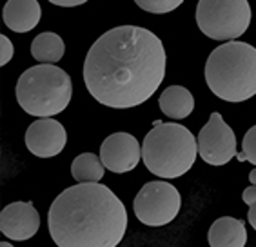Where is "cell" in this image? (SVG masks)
I'll list each match as a JSON object with an SVG mask.
<instances>
[{
    "mask_svg": "<svg viewBox=\"0 0 256 247\" xmlns=\"http://www.w3.org/2000/svg\"><path fill=\"white\" fill-rule=\"evenodd\" d=\"M102 160L93 153H82L71 164V176L78 184H100L104 176Z\"/></svg>",
    "mask_w": 256,
    "mask_h": 247,
    "instance_id": "16",
    "label": "cell"
},
{
    "mask_svg": "<svg viewBox=\"0 0 256 247\" xmlns=\"http://www.w3.org/2000/svg\"><path fill=\"white\" fill-rule=\"evenodd\" d=\"M40 229V214L33 202H13L0 212V231L16 242L33 238Z\"/></svg>",
    "mask_w": 256,
    "mask_h": 247,
    "instance_id": "11",
    "label": "cell"
},
{
    "mask_svg": "<svg viewBox=\"0 0 256 247\" xmlns=\"http://www.w3.org/2000/svg\"><path fill=\"white\" fill-rule=\"evenodd\" d=\"M168 54L162 40L140 26L104 33L84 60V82L96 102L129 109L148 102L162 84Z\"/></svg>",
    "mask_w": 256,
    "mask_h": 247,
    "instance_id": "1",
    "label": "cell"
},
{
    "mask_svg": "<svg viewBox=\"0 0 256 247\" xmlns=\"http://www.w3.org/2000/svg\"><path fill=\"white\" fill-rule=\"evenodd\" d=\"M198 154L209 166H224L236 156V136L222 114L212 113L198 133Z\"/></svg>",
    "mask_w": 256,
    "mask_h": 247,
    "instance_id": "8",
    "label": "cell"
},
{
    "mask_svg": "<svg viewBox=\"0 0 256 247\" xmlns=\"http://www.w3.org/2000/svg\"><path fill=\"white\" fill-rule=\"evenodd\" d=\"M207 242L211 247H246V224L232 216L216 218L207 232Z\"/></svg>",
    "mask_w": 256,
    "mask_h": 247,
    "instance_id": "13",
    "label": "cell"
},
{
    "mask_svg": "<svg viewBox=\"0 0 256 247\" xmlns=\"http://www.w3.org/2000/svg\"><path fill=\"white\" fill-rule=\"evenodd\" d=\"M42 10L36 0H10L2 10L4 24L15 33H28L40 22Z\"/></svg>",
    "mask_w": 256,
    "mask_h": 247,
    "instance_id": "12",
    "label": "cell"
},
{
    "mask_svg": "<svg viewBox=\"0 0 256 247\" xmlns=\"http://www.w3.org/2000/svg\"><path fill=\"white\" fill-rule=\"evenodd\" d=\"M51 4L60 6V8H74V6L86 4V0H74V2H58V0H51Z\"/></svg>",
    "mask_w": 256,
    "mask_h": 247,
    "instance_id": "21",
    "label": "cell"
},
{
    "mask_svg": "<svg viewBox=\"0 0 256 247\" xmlns=\"http://www.w3.org/2000/svg\"><path fill=\"white\" fill-rule=\"evenodd\" d=\"M198 140L186 126L154 122L142 144V162L160 178H180L194 166Z\"/></svg>",
    "mask_w": 256,
    "mask_h": 247,
    "instance_id": "4",
    "label": "cell"
},
{
    "mask_svg": "<svg viewBox=\"0 0 256 247\" xmlns=\"http://www.w3.org/2000/svg\"><path fill=\"white\" fill-rule=\"evenodd\" d=\"M66 53V44L64 40L60 38L56 33H40L38 36H34L31 42V54L34 60H38L40 64H56L58 60L64 58Z\"/></svg>",
    "mask_w": 256,
    "mask_h": 247,
    "instance_id": "15",
    "label": "cell"
},
{
    "mask_svg": "<svg viewBox=\"0 0 256 247\" xmlns=\"http://www.w3.org/2000/svg\"><path fill=\"white\" fill-rule=\"evenodd\" d=\"M48 229L58 247H116L128 229V209L104 184H76L54 198Z\"/></svg>",
    "mask_w": 256,
    "mask_h": 247,
    "instance_id": "2",
    "label": "cell"
},
{
    "mask_svg": "<svg viewBox=\"0 0 256 247\" xmlns=\"http://www.w3.org/2000/svg\"><path fill=\"white\" fill-rule=\"evenodd\" d=\"M206 82L212 94L240 104L256 94V48L247 42L218 46L206 62Z\"/></svg>",
    "mask_w": 256,
    "mask_h": 247,
    "instance_id": "3",
    "label": "cell"
},
{
    "mask_svg": "<svg viewBox=\"0 0 256 247\" xmlns=\"http://www.w3.org/2000/svg\"><path fill=\"white\" fill-rule=\"evenodd\" d=\"M0 247H13V246H11L10 242H2V244H0Z\"/></svg>",
    "mask_w": 256,
    "mask_h": 247,
    "instance_id": "23",
    "label": "cell"
},
{
    "mask_svg": "<svg viewBox=\"0 0 256 247\" xmlns=\"http://www.w3.org/2000/svg\"><path fill=\"white\" fill-rule=\"evenodd\" d=\"M182 208V196L178 189L169 182L154 180L144 184L134 196L133 209L136 218L146 226L162 228L178 216Z\"/></svg>",
    "mask_w": 256,
    "mask_h": 247,
    "instance_id": "7",
    "label": "cell"
},
{
    "mask_svg": "<svg viewBox=\"0 0 256 247\" xmlns=\"http://www.w3.org/2000/svg\"><path fill=\"white\" fill-rule=\"evenodd\" d=\"M158 106L166 116L172 120H184L194 109V98L189 89L184 86H169L158 98Z\"/></svg>",
    "mask_w": 256,
    "mask_h": 247,
    "instance_id": "14",
    "label": "cell"
},
{
    "mask_svg": "<svg viewBox=\"0 0 256 247\" xmlns=\"http://www.w3.org/2000/svg\"><path fill=\"white\" fill-rule=\"evenodd\" d=\"M238 162H251L256 166V126H252L244 136L242 153L236 154Z\"/></svg>",
    "mask_w": 256,
    "mask_h": 247,
    "instance_id": "18",
    "label": "cell"
},
{
    "mask_svg": "<svg viewBox=\"0 0 256 247\" xmlns=\"http://www.w3.org/2000/svg\"><path fill=\"white\" fill-rule=\"evenodd\" d=\"M68 133L64 126L54 118H40L26 131V148L38 158H51L64 151Z\"/></svg>",
    "mask_w": 256,
    "mask_h": 247,
    "instance_id": "10",
    "label": "cell"
},
{
    "mask_svg": "<svg viewBox=\"0 0 256 247\" xmlns=\"http://www.w3.org/2000/svg\"><path fill=\"white\" fill-rule=\"evenodd\" d=\"M71 96V76L53 64L33 66L16 82V102L31 116L51 118L68 108Z\"/></svg>",
    "mask_w": 256,
    "mask_h": 247,
    "instance_id": "5",
    "label": "cell"
},
{
    "mask_svg": "<svg viewBox=\"0 0 256 247\" xmlns=\"http://www.w3.org/2000/svg\"><path fill=\"white\" fill-rule=\"evenodd\" d=\"M196 24L209 38L234 42L251 24V6L247 0H200Z\"/></svg>",
    "mask_w": 256,
    "mask_h": 247,
    "instance_id": "6",
    "label": "cell"
},
{
    "mask_svg": "<svg viewBox=\"0 0 256 247\" xmlns=\"http://www.w3.org/2000/svg\"><path fill=\"white\" fill-rule=\"evenodd\" d=\"M13 53H15V48L11 44V40L6 35H0V66H6L13 58Z\"/></svg>",
    "mask_w": 256,
    "mask_h": 247,
    "instance_id": "19",
    "label": "cell"
},
{
    "mask_svg": "<svg viewBox=\"0 0 256 247\" xmlns=\"http://www.w3.org/2000/svg\"><path fill=\"white\" fill-rule=\"evenodd\" d=\"M242 198H244V202H246L249 208H251L252 204H256V186H249V188L244 191Z\"/></svg>",
    "mask_w": 256,
    "mask_h": 247,
    "instance_id": "20",
    "label": "cell"
},
{
    "mask_svg": "<svg viewBox=\"0 0 256 247\" xmlns=\"http://www.w3.org/2000/svg\"><path fill=\"white\" fill-rule=\"evenodd\" d=\"M136 6L148 13H156V15H166L169 11H174L182 6V0H136Z\"/></svg>",
    "mask_w": 256,
    "mask_h": 247,
    "instance_id": "17",
    "label": "cell"
},
{
    "mask_svg": "<svg viewBox=\"0 0 256 247\" xmlns=\"http://www.w3.org/2000/svg\"><path fill=\"white\" fill-rule=\"evenodd\" d=\"M100 160L108 171L118 174L128 173L142 160V146L133 134L113 133L100 146Z\"/></svg>",
    "mask_w": 256,
    "mask_h": 247,
    "instance_id": "9",
    "label": "cell"
},
{
    "mask_svg": "<svg viewBox=\"0 0 256 247\" xmlns=\"http://www.w3.org/2000/svg\"><path fill=\"white\" fill-rule=\"evenodd\" d=\"M247 220H249V224H251L252 229L256 231V204H252L251 208H249V212H247Z\"/></svg>",
    "mask_w": 256,
    "mask_h": 247,
    "instance_id": "22",
    "label": "cell"
}]
</instances>
